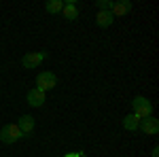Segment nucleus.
Listing matches in <instances>:
<instances>
[{"label":"nucleus","mask_w":159,"mask_h":157,"mask_svg":"<svg viewBox=\"0 0 159 157\" xmlns=\"http://www.w3.org/2000/svg\"><path fill=\"white\" fill-rule=\"evenodd\" d=\"M66 157H81V153L76 155V153H70V155H66Z\"/></svg>","instance_id":"14"},{"label":"nucleus","mask_w":159,"mask_h":157,"mask_svg":"<svg viewBox=\"0 0 159 157\" xmlns=\"http://www.w3.org/2000/svg\"><path fill=\"white\" fill-rule=\"evenodd\" d=\"M138 125H140V119H138L136 115H127V117L123 119V127H125V130H129V132L138 130Z\"/></svg>","instance_id":"11"},{"label":"nucleus","mask_w":159,"mask_h":157,"mask_svg":"<svg viewBox=\"0 0 159 157\" xmlns=\"http://www.w3.org/2000/svg\"><path fill=\"white\" fill-rule=\"evenodd\" d=\"M132 109H134L132 115H136L138 119L153 117V104H151V100H147V98H142V96H136L132 100Z\"/></svg>","instance_id":"1"},{"label":"nucleus","mask_w":159,"mask_h":157,"mask_svg":"<svg viewBox=\"0 0 159 157\" xmlns=\"http://www.w3.org/2000/svg\"><path fill=\"white\" fill-rule=\"evenodd\" d=\"M61 9H64V2H61V0H49V2L45 4V11L51 13V15H53V13H61Z\"/></svg>","instance_id":"12"},{"label":"nucleus","mask_w":159,"mask_h":157,"mask_svg":"<svg viewBox=\"0 0 159 157\" xmlns=\"http://www.w3.org/2000/svg\"><path fill=\"white\" fill-rule=\"evenodd\" d=\"M17 127L21 130V134H24V136H30V134H32V130H34V117L24 115V117L19 119V123H17Z\"/></svg>","instance_id":"8"},{"label":"nucleus","mask_w":159,"mask_h":157,"mask_svg":"<svg viewBox=\"0 0 159 157\" xmlns=\"http://www.w3.org/2000/svg\"><path fill=\"white\" fill-rule=\"evenodd\" d=\"M147 136H155L159 132V121L155 117H147V119H140V125H138Z\"/></svg>","instance_id":"5"},{"label":"nucleus","mask_w":159,"mask_h":157,"mask_svg":"<svg viewBox=\"0 0 159 157\" xmlns=\"http://www.w3.org/2000/svg\"><path fill=\"white\" fill-rule=\"evenodd\" d=\"M28 104H30V106H34V109L43 106V104H45V91H43V89H38V87L30 89V91H28Z\"/></svg>","instance_id":"6"},{"label":"nucleus","mask_w":159,"mask_h":157,"mask_svg":"<svg viewBox=\"0 0 159 157\" xmlns=\"http://www.w3.org/2000/svg\"><path fill=\"white\" fill-rule=\"evenodd\" d=\"M112 21H115V17H112L110 11H98L96 13V24L100 28H108V25H112Z\"/></svg>","instance_id":"9"},{"label":"nucleus","mask_w":159,"mask_h":157,"mask_svg":"<svg viewBox=\"0 0 159 157\" xmlns=\"http://www.w3.org/2000/svg\"><path fill=\"white\" fill-rule=\"evenodd\" d=\"M129 11H132V2H129V0H119V2H112V7H110V13H112V17H121V15H127Z\"/></svg>","instance_id":"7"},{"label":"nucleus","mask_w":159,"mask_h":157,"mask_svg":"<svg viewBox=\"0 0 159 157\" xmlns=\"http://www.w3.org/2000/svg\"><path fill=\"white\" fill-rule=\"evenodd\" d=\"M55 85H57V76H55L53 72H49V70H45V72H40L36 76V87L43 89L45 94H47L49 89H53Z\"/></svg>","instance_id":"3"},{"label":"nucleus","mask_w":159,"mask_h":157,"mask_svg":"<svg viewBox=\"0 0 159 157\" xmlns=\"http://www.w3.org/2000/svg\"><path fill=\"white\" fill-rule=\"evenodd\" d=\"M61 13H64V17H66L68 21H74V19L79 17V9H76V4H74L72 0L64 2V9H61Z\"/></svg>","instance_id":"10"},{"label":"nucleus","mask_w":159,"mask_h":157,"mask_svg":"<svg viewBox=\"0 0 159 157\" xmlns=\"http://www.w3.org/2000/svg\"><path fill=\"white\" fill-rule=\"evenodd\" d=\"M19 138H24V134L17 127V123H7V125L0 130V140H2L4 145H13V142H17Z\"/></svg>","instance_id":"2"},{"label":"nucleus","mask_w":159,"mask_h":157,"mask_svg":"<svg viewBox=\"0 0 159 157\" xmlns=\"http://www.w3.org/2000/svg\"><path fill=\"white\" fill-rule=\"evenodd\" d=\"M100 11H110V7H112V2H108V0H100L98 2Z\"/></svg>","instance_id":"13"},{"label":"nucleus","mask_w":159,"mask_h":157,"mask_svg":"<svg viewBox=\"0 0 159 157\" xmlns=\"http://www.w3.org/2000/svg\"><path fill=\"white\" fill-rule=\"evenodd\" d=\"M45 58H47L45 51H32V53H25V55H24L21 64H24V68H36Z\"/></svg>","instance_id":"4"}]
</instances>
